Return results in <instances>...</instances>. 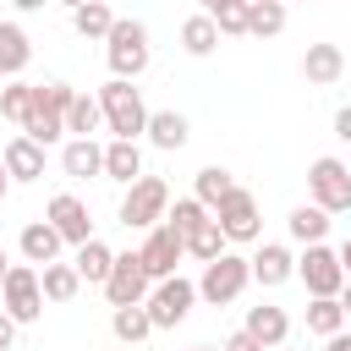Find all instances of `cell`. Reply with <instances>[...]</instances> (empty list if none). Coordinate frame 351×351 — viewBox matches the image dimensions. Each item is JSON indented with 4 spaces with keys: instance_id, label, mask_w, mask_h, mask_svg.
Wrapping results in <instances>:
<instances>
[{
    "instance_id": "6da1fadb",
    "label": "cell",
    "mask_w": 351,
    "mask_h": 351,
    "mask_svg": "<svg viewBox=\"0 0 351 351\" xmlns=\"http://www.w3.org/2000/svg\"><path fill=\"white\" fill-rule=\"evenodd\" d=\"M99 110H104L110 137H143V132H148V115H154L126 77H110V82L99 88Z\"/></svg>"
},
{
    "instance_id": "7a4b0ae2",
    "label": "cell",
    "mask_w": 351,
    "mask_h": 351,
    "mask_svg": "<svg viewBox=\"0 0 351 351\" xmlns=\"http://www.w3.org/2000/svg\"><path fill=\"white\" fill-rule=\"evenodd\" d=\"M104 55H110V71H115V77L137 82V77L148 71V60H154L148 27H143L137 16H115V27H110V38H104Z\"/></svg>"
},
{
    "instance_id": "3957f363",
    "label": "cell",
    "mask_w": 351,
    "mask_h": 351,
    "mask_svg": "<svg viewBox=\"0 0 351 351\" xmlns=\"http://www.w3.org/2000/svg\"><path fill=\"white\" fill-rule=\"evenodd\" d=\"M247 285H252V258H241V252H219V258H208V263H203L197 296H203V302H214V307H230Z\"/></svg>"
},
{
    "instance_id": "277c9868",
    "label": "cell",
    "mask_w": 351,
    "mask_h": 351,
    "mask_svg": "<svg viewBox=\"0 0 351 351\" xmlns=\"http://www.w3.org/2000/svg\"><path fill=\"white\" fill-rule=\"evenodd\" d=\"M170 214V186L159 181V176H137L132 186H126V197H121V225L126 230H154L159 219Z\"/></svg>"
},
{
    "instance_id": "5b68a950",
    "label": "cell",
    "mask_w": 351,
    "mask_h": 351,
    "mask_svg": "<svg viewBox=\"0 0 351 351\" xmlns=\"http://www.w3.org/2000/svg\"><path fill=\"white\" fill-rule=\"evenodd\" d=\"M307 197H313L324 214H346V208H351V165L335 159V154L313 159V165H307Z\"/></svg>"
},
{
    "instance_id": "8992f818",
    "label": "cell",
    "mask_w": 351,
    "mask_h": 351,
    "mask_svg": "<svg viewBox=\"0 0 351 351\" xmlns=\"http://www.w3.org/2000/svg\"><path fill=\"white\" fill-rule=\"evenodd\" d=\"M296 274H302L307 296H340V291H346V263H340V247L307 241V252L296 258Z\"/></svg>"
},
{
    "instance_id": "52a82bcc",
    "label": "cell",
    "mask_w": 351,
    "mask_h": 351,
    "mask_svg": "<svg viewBox=\"0 0 351 351\" xmlns=\"http://www.w3.org/2000/svg\"><path fill=\"white\" fill-rule=\"evenodd\" d=\"M192 302H197V285L186 280V274H170V280H154V291H148V318H154V329H176L186 313H192Z\"/></svg>"
},
{
    "instance_id": "ba28073f",
    "label": "cell",
    "mask_w": 351,
    "mask_h": 351,
    "mask_svg": "<svg viewBox=\"0 0 351 351\" xmlns=\"http://www.w3.org/2000/svg\"><path fill=\"white\" fill-rule=\"evenodd\" d=\"M0 307L16 318V324H33L44 313V285H38V269L33 263H11L5 285H0Z\"/></svg>"
},
{
    "instance_id": "9c48e42d",
    "label": "cell",
    "mask_w": 351,
    "mask_h": 351,
    "mask_svg": "<svg viewBox=\"0 0 351 351\" xmlns=\"http://www.w3.org/2000/svg\"><path fill=\"white\" fill-rule=\"evenodd\" d=\"M148 291H154V280H148V269H143V252H115V269H110V280H104L110 307L148 302Z\"/></svg>"
},
{
    "instance_id": "30bf717a",
    "label": "cell",
    "mask_w": 351,
    "mask_h": 351,
    "mask_svg": "<svg viewBox=\"0 0 351 351\" xmlns=\"http://www.w3.org/2000/svg\"><path fill=\"white\" fill-rule=\"evenodd\" d=\"M137 252H143V269H148V280H170V274H176V263L186 258V236H181L176 225H165V219H159Z\"/></svg>"
},
{
    "instance_id": "8fae6325",
    "label": "cell",
    "mask_w": 351,
    "mask_h": 351,
    "mask_svg": "<svg viewBox=\"0 0 351 351\" xmlns=\"http://www.w3.org/2000/svg\"><path fill=\"white\" fill-rule=\"evenodd\" d=\"M214 219H219V230H225V241H258V197L247 192V186H230L225 192V203L214 208Z\"/></svg>"
},
{
    "instance_id": "7c38bea8",
    "label": "cell",
    "mask_w": 351,
    "mask_h": 351,
    "mask_svg": "<svg viewBox=\"0 0 351 351\" xmlns=\"http://www.w3.org/2000/svg\"><path fill=\"white\" fill-rule=\"evenodd\" d=\"M44 219L71 241V247H82L88 236H93V219H88V203L82 197H71V192H60V197H49V208H44Z\"/></svg>"
},
{
    "instance_id": "4fadbf2b",
    "label": "cell",
    "mask_w": 351,
    "mask_h": 351,
    "mask_svg": "<svg viewBox=\"0 0 351 351\" xmlns=\"http://www.w3.org/2000/svg\"><path fill=\"white\" fill-rule=\"evenodd\" d=\"M16 247H22V258H27V263H55V258H60V247H66V236H60L49 219H33V225H22Z\"/></svg>"
},
{
    "instance_id": "5bb4252c",
    "label": "cell",
    "mask_w": 351,
    "mask_h": 351,
    "mask_svg": "<svg viewBox=\"0 0 351 351\" xmlns=\"http://www.w3.org/2000/svg\"><path fill=\"white\" fill-rule=\"evenodd\" d=\"M291 274H296V258H291V247H280V241H263V247L252 252V280H258V285H269V291H274V285H285Z\"/></svg>"
},
{
    "instance_id": "9a60e30c",
    "label": "cell",
    "mask_w": 351,
    "mask_h": 351,
    "mask_svg": "<svg viewBox=\"0 0 351 351\" xmlns=\"http://www.w3.org/2000/svg\"><path fill=\"white\" fill-rule=\"evenodd\" d=\"M0 159H5L11 181H38V176H44V143H33L27 132H22V137H11Z\"/></svg>"
},
{
    "instance_id": "2e32d148",
    "label": "cell",
    "mask_w": 351,
    "mask_h": 351,
    "mask_svg": "<svg viewBox=\"0 0 351 351\" xmlns=\"http://www.w3.org/2000/svg\"><path fill=\"white\" fill-rule=\"evenodd\" d=\"M60 170H66L71 181H88V176H104V148H99L93 137H71V143L60 148Z\"/></svg>"
},
{
    "instance_id": "e0dca14e",
    "label": "cell",
    "mask_w": 351,
    "mask_h": 351,
    "mask_svg": "<svg viewBox=\"0 0 351 351\" xmlns=\"http://www.w3.org/2000/svg\"><path fill=\"white\" fill-rule=\"evenodd\" d=\"M104 176L110 181H137L143 176V148H137V137H110L104 143Z\"/></svg>"
},
{
    "instance_id": "ac0fdd59",
    "label": "cell",
    "mask_w": 351,
    "mask_h": 351,
    "mask_svg": "<svg viewBox=\"0 0 351 351\" xmlns=\"http://www.w3.org/2000/svg\"><path fill=\"white\" fill-rule=\"evenodd\" d=\"M241 329H252L269 351H280V346H285V335H291V318H285V307L258 302V307H247V324H241Z\"/></svg>"
},
{
    "instance_id": "d6986e66",
    "label": "cell",
    "mask_w": 351,
    "mask_h": 351,
    "mask_svg": "<svg viewBox=\"0 0 351 351\" xmlns=\"http://www.w3.org/2000/svg\"><path fill=\"white\" fill-rule=\"evenodd\" d=\"M340 71H346L340 44H307V55H302V77H307V82L329 88V82H340Z\"/></svg>"
},
{
    "instance_id": "ffe728a7",
    "label": "cell",
    "mask_w": 351,
    "mask_h": 351,
    "mask_svg": "<svg viewBox=\"0 0 351 351\" xmlns=\"http://www.w3.org/2000/svg\"><path fill=\"white\" fill-rule=\"evenodd\" d=\"M186 137H192V126H186L181 110H154V115H148V143H154V148L176 154V148H186Z\"/></svg>"
},
{
    "instance_id": "44dd1931",
    "label": "cell",
    "mask_w": 351,
    "mask_h": 351,
    "mask_svg": "<svg viewBox=\"0 0 351 351\" xmlns=\"http://www.w3.org/2000/svg\"><path fill=\"white\" fill-rule=\"evenodd\" d=\"M33 60V38L16 22H0V77H22Z\"/></svg>"
},
{
    "instance_id": "7402d4cb",
    "label": "cell",
    "mask_w": 351,
    "mask_h": 351,
    "mask_svg": "<svg viewBox=\"0 0 351 351\" xmlns=\"http://www.w3.org/2000/svg\"><path fill=\"white\" fill-rule=\"evenodd\" d=\"M285 230H291V241H324L329 236V214L318 208V203H296L291 214H285Z\"/></svg>"
},
{
    "instance_id": "603a6c76",
    "label": "cell",
    "mask_w": 351,
    "mask_h": 351,
    "mask_svg": "<svg viewBox=\"0 0 351 351\" xmlns=\"http://www.w3.org/2000/svg\"><path fill=\"white\" fill-rule=\"evenodd\" d=\"M71 263H77V274H82L88 285H104V280H110V269H115V252H110L99 236H88V241L77 247V258H71Z\"/></svg>"
},
{
    "instance_id": "cb8c5ba5",
    "label": "cell",
    "mask_w": 351,
    "mask_h": 351,
    "mask_svg": "<svg viewBox=\"0 0 351 351\" xmlns=\"http://www.w3.org/2000/svg\"><path fill=\"white\" fill-rule=\"evenodd\" d=\"M38 285H44V302H71L77 291H82V274H77V263H44L38 269Z\"/></svg>"
},
{
    "instance_id": "d4e9b609",
    "label": "cell",
    "mask_w": 351,
    "mask_h": 351,
    "mask_svg": "<svg viewBox=\"0 0 351 351\" xmlns=\"http://www.w3.org/2000/svg\"><path fill=\"white\" fill-rule=\"evenodd\" d=\"M214 44H219V22H214L208 11H197V16L181 22V49H186V55L203 60V55H214Z\"/></svg>"
},
{
    "instance_id": "484cf974",
    "label": "cell",
    "mask_w": 351,
    "mask_h": 351,
    "mask_svg": "<svg viewBox=\"0 0 351 351\" xmlns=\"http://www.w3.org/2000/svg\"><path fill=\"white\" fill-rule=\"evenodd\" d=\"M340 329H346V307H340V296H313V302H307V335L329 340V335H340Z\"/></svg>"
},
{
    "instance_id": "4316f807",
    "label": "cell",
    "mask_w": 351,
    "mask_h": 351,
    "mask_svg": "<svg viewBox=\"0 0 351 351\" xmlns=\"http://www.w3.org/2000/svg\"><path fill=\"white\" fill-rule=\"evenodd\" d=\"M110 329H115V340L137 346V340H148V335H154V318H148V307H143V302H132V307H115V313H110Z\"/></svg>"
},
{
    "instance_id": "83f0119b",
    "label": "cell",
    "mask_w": 351,
    "mask_h": 351,
    "mask_svg": "<svg viewBox=\"0 0 351 351\" xmlns=\"http://www.w3.org/2000/svg\"><path fill=\"white\" fill-rule=\"evenodd\" d=\"M104 126V110H99V93H77L71 110H66V132L71 137H93Z\"/></svg>"
},
{
    "instance_id": "f1b7e54d",
    "label": "cell",
    "mask_w": 351,
    "mask_h": 351,
    "mask_svg": "<svg viewBox=\"0 0 351 351\" xmlns=\"http://www.w3.org/2000/svg\"><path fill=\"white\" fill-rule=\"evenodd\" d=\"M71 27H77L82 38H110V27H115V11H110L104 0H88V5H77V11H71Z\"/></svg>"
},
{
    "instance_id": "f546056e",
    "label": "cell",
    "mask_w": 351,
    "mask_h": 351,
    "mask_svg": "<svg viewBox=\"0 0 351 351\" xmlns=\"http://www.w3.org/2000/svg\"><path fill=\"white\" fill-rule=\"evenodd\" d=\"M230 186H236V181H230V170H225V165H203V170H197V181H192V197H197V203H208V208H219Z\"/></svg>"
},
{
    "instance_id": "4dcf8cb0",
    "label": "cell",
    "mask_w": 351,
    "mask_h": 351,
    "mask_svg": "<svg viewBox=\"0 0 351 351\" xmlns=\"http://www.w3.org/2000/svg\"><path fill=\"white\" fill-rule=\"evenodd\" d=\"M225 252V230H219V219L208 214L192 236H186V258H197V263H208V258H219Z\"/></svg>"
},
{
    "instance_id": "1f68e13d",
    "label": "cell",
    "mask_w": 351,
    "mask_h": 351,
    "mask_svg": "<svg viewBox=\"0 0 351 351\" xmlns=\"http://www.w3.org/2000/svg\"><path fill=\"white\" fill-rule=\"evenodd\" d=\"M0 115L11 126H27V115H33V82H5L0 88Z\"/></svg>"
},
{
    "instance_id": "d6a6232c",
    "label": "cell",
    "mask_w": 351,
    "mask_h": 351,
    "mask_svg": "<svg viewBox=\"0 0 351 351\" xmlns=\"http://www.w3.org/2000/svg\"><path fill=\"white\" fill-rule=\"evenodd\" d=\"M252 38H274L285 33V0H252Z\"/></svg>"
},
{
    "instance_id": "836d02e7",
    "label": "cell",
    "mask_w": 351,
    "mask_h": 351,
    "mask_svg": "<svg viewBox=\"0 0 351 351\" xmlns=\"http://www.w3.org/2000/svg\"><path fill=\"white\" fill-rule=\"evenodd\" d=\"M208 214H214L208 203H197V197H176V208L165 214V225H176L181 236H192V230H197V225H203Z\"/></svg>"
},
{
    "instance_id": "e575fe53",
    "label": "cell",
    "mask_w": 351,
    "mask_h": 351,
    "mask_svg": "<svg viewBox=\"0 0 351 351\" xmlns=\"http://www.w3.org/2000/svg\"><path fill=\"white\" fill-rule=\"evenodd\" d=\"M214 22H219L225 38H241V33L252 27V0H225V5L214 11Z\"/></svg>"
},
{
    "instance_id": "d590c367",
    "label": "cell",
    "mask_w": 351,
    "mask_h": 351,
    "mask_svg": "<svg viewBox=\"0 0 351 351\" xmlns=\"http://www.w3.org/2000/svg\"><path fill=\"white\" fill-rule=\"evenodd\" d=\"M225 351H269V346H263V340H258L252 329H236V335L225 340Z\"/></svg>"
},
{
    "instance_id": "8d00e7d4",
    "label": "cell",
    "mask_w": 351,
    "mask_h": 351,
    "mask_svg": "<svg viewBox=\"0 0 351 351\" xmlns=\"http://www.w3.org/2000/svg\"><path fill=\"white\" fill-rule=\"evenodd\" d=\"M11 340H16V318L0 307V351H11Z\"/></svg>"
},
{
    "instance_id": "74e56055",
    "label": "cell",
    "mask_w": 351,
    "mask_h": 351,
    "mask_svg": "<svg viewBox=\"0 0 351 351\" xmlns=\"http://www.w3.org/2000/svg\"><path fill=\"white\" fill-rule=\"evenodd\" d=\"M335 137H340V143H351V104H346V110H335Z\"/></svg>"
},
{
    "instance_id": "f35d334b",
    "label": "cell",
    "mask_w": 351,
    "mask_h": 351,
    "mask_svg": "<svg viewBox=\"0 0 351 351\" xmlns=\"http://www.w3.org/2000/svg\"><path fill=\"white\" fill-rule=\"evenodd\" d=\"M324 351H351V335H346V329H340V335H329V340H324Z\"/></svg>"
},
{
    "instance_id": "ab89813d",
    "label": "cell",
    "mask_w": 351,
    "mask_h": 351,
    "mask_svg": "<svg viewBox=\"0 0 351 351\" xmlns=\"http://www.w3.org/2000/svg\"><path fill=\"white\" fill-rule=\"evenodd\" d=\"M11 5H16V11H44L49 0H11Z\"/></svg>"
},
{
    "instance_id": "60d3db41",
    "label": "cell",
    "mask_w": 351,
    "mask_h": 351,
    "mask_svg": "<svg viewBox=\"0 0 351 351\" xmlns=\"http://www.w3.org/2000/svg\"><path fill=\"white\" fill-rule=\"evenodd\" d=\"M340 263H346V280H351V236L340 241Z\"/></svg>"
},
{
    "instance_id": "b9f144b4",
    "label": "cell",
    "mask_w": 351,
    "mask_h": 351,
    "mask_svg": "<svg viewBox=\"0 0 351 351\" xmlns=\"http://www.w3.org/2000/svg\"><path fill=\"white\" fill-rule=\"evenodd\" d=\"M5 192H11V170H5V159H0V203H5Z\"/></svg>"
},
{
    "instance_id": "7bdbcfd3",
    "label": "cell",
    "mask_w": 351,
    "mask_h": 351,
    "mask_svg": "<svg viewBox=\"0 0 351 351\" xmlns=\"http://www.w3.org/2000/svg\"><path fill=\"white\" fill-rule=\"evenodd\" d=\"M340 307H346V318H351V280H346V291H340Z\"/></svg>"
},
{
    "instance_id": "ee69618b",
    "label": "cell",
    "mask_w": 351,
    "mask_h": 351,
    "mask_svg": "<svg viewBox=\"0 0 351 351\" xmlns=\"http://www.w3.org/2000/svg\"><path fill=\"white\" fill-rule=\"evenodd\" d=\"M5 274H11V258H5V252H0V285H5Z\"/></svg>"
},
{
    "instance_id": "f6af8a7d",
    "label": "cell",
    "mask_w": 351,
    "mask_h": 351,
    "mask_svg": "<svg viewBox=\"0 0 351 351\" xmlns=\"http://www.w3.org/2000/svg\"><path fill=\"white\" fill-rule=\"evenodd\" d=\"M219 5H225V0H203V11H208V16H214V11H219Z\"/></svg>"
},
{
    "instance_id": "bcb514c9",
    "label": "cell",
    "mask_w": 351,
    "mask_h": 351,
    "mask_svg": "<svg viewBox=\"0 0 351 351\" xmlns=\"http://www.w3.org/2000/svg\"><path fill=\"white\" fill-rule=\"evenodd\" d=\"M60 5H66V11H77V5H88V0H60Z\"/></svg>"
},
{
    "instance_id": "7dc6e473",
    "label": "cell",
    "mask_w": 351,
    "mask_h": 351,
    "mask_svg": "<svg viewBox=\"0 0 351 351\" xmlns=\"http://www.w3.org/2000/svg\"><path fill=\"white\" fill-rule=\"evenodd\" d=\"M192 351H225V346H192Z\"/></svg>"
},
{
    "instance_id": "c3c4849f",
    "label": "cell",
    "mask_w": 351,
    "mask_h": 351,
    "mask_svg": "<svg viewBox=\"0 0 351 351\" xmlns=\"http://www.w3.org/2000/svg\"><path fill=\"white\" fill-rule=\"evenodd\" d=\"M0 22H5V16H0Z\"/></svg>"
}]
</instances>
